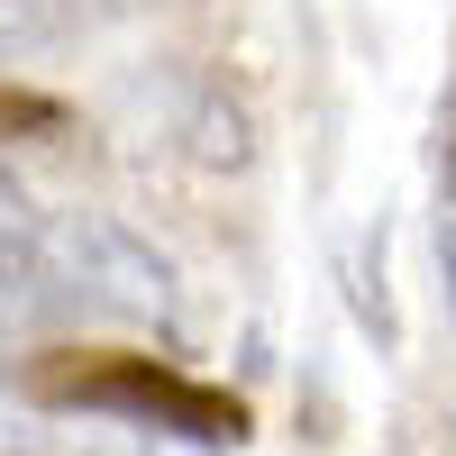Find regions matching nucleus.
Masks as SVG:
<instances>
[{
  "mask_svg": "<svg viewBox=\"0 0 456 456\" xmlns=\"http://www.w3.org/2000/svg\"><path fill=\"white\" fill-rule=\"evenodd\" d=\"M64 320H156V329H174L165 256L137 247L119 219H92V210L28 219V238L0 265V338L64 329Z\"/></svg>",
  "mask_w": 456,
  "mask_h": 456,
  "instance_id": "obj_1",
  "label": "nucleus"
},
{
  "mask_svg": "<svg viewBox=\"0 0 456 456\" xmlns=\"http://www.w3.org/2000/svg\"><path fill=\"white\" fill-rule=\"evenodd\" d=\"M10 384L46 411H101V420H137L192 447H238L247 438V402L228 384H201L146 347H37L10 365Z\"/></svg>",
  "mask_w": 456,
  "mask_h": 456,
  "instance_id": "obj_2",
  "label": "nucleus"
},
{
  "mask_svg": "<svg viewBox=\"0 0 456 456\" xmlns=\"http://www.w3.org/2000/svg\"><path fill=\"white\" fill-rule=\"evenodd\" d=\"M73 110L55 92H28V83H0V146H28V137H64Z\"/></svg>",
  "mask_w": 456,
  "mask_h": 456,
  "instance_id": "obj_3",
  "label": "nucleus"
},
{
  "mask_svg": "<svg viewBox=\"0 0 456 456\" xmlns=\"http://www.w3.org/2000/svg\"><path fill=\"white\" fill-rule=\"evenodd\" d=\"M438 183L456 201V83H447V110H438Z\"/></svg>",
  "mask_w": 456,
  "mask_h": 456,
  "instance_id": "obj_4",
  "label": "nucleus"
},
{
  "mask_svg": "<svg viewBox=\"0 0 456 456\" xmlns=\"http://www.w3.org/2000/svg\"><path fill=\"white\" fill-rule=\"evenodd\" d=\"M28 219H37V210H28V201L10 192V183H0V265H10V247L28 238Z\"/></svg>",
  "mask_w": 456,
  "mask_h": 456,
  "instance_id": "obj_5",
  "label": "nucleus"
},
{
  "mask_svg": "<svg viewBox=\"0 0 456 456\" xmlns=\"http://www.w3.org/2000/svg\"><path fill=\"white\" fill-rule=\"evenodd\" d=\"M438 256H447V301H456V228H447V238H438Z\"/></svg>",
  "mask_w": 456,
  "mask_h": 456,
  "instance_id": "obj_6",
  "label": "nucleus"
}]
</instances>
